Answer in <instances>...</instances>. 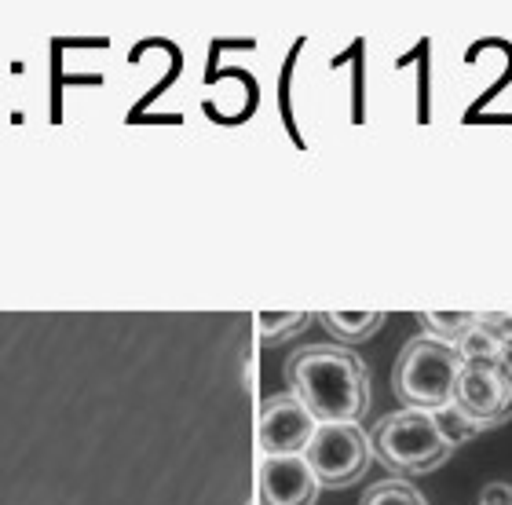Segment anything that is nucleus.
Returning a JSON list of instances; mask_svg holds the SVG:
<instances>
[{
  "instance_id": "nucleus-1",
  "label": "nucleus",
  "mask_w": 512,
  "mask_h": 505,
  "mask_svg": "<svg viewBox=\"0 0 512 505\" xmlns=\"http://www.w3.org/2000/svg\"><path fill=\"white\" fill-rule=\"evenodd\" d=\"M286 381L315 421H359L370 407V370L337 344L300 348L286 363Z\"/></svg>"
},
{
  "instance_id": "nucleus-2",
  "label": "nucleus",
  "mask_w": 512,
  "mask_h": 505,
  "mask_svg": "<svg viewBox=\"0 0 512 505\" xmlns=\"http://www.w3.org/2000/svg\"><path fill=\"white\" fill-rule=\"evenodd\" d=\"M370 451L395 476H421L447 462L454 454V443L439 429L436 410L403 407L377 421L370 432Z\"/></svg>"
},
{
  "instance_id": "nucleus-3",
  "label": "nucleus",
  "mask_w": 512,
  "mask_h": 505,
  "mask_svg": "<svg viewBox=\"0 0 512 505\" xmlns=\"http://www.w3.org/2000/svg\"><path fill=\"white\" fill-rule=\"evenodd\" d=\"M458 370H461V355L454 344L417 334L406 341V348L395 359V370H392L395 396L403 399L410 410H443L450 407Z\"/></svg>"
},
{
  "instance_id": "nucleus-4",
  "label": "nucleus",
  "mask_w": 512,
  "mask_h": 505,
  "mask_svg": "<svg viewBox=\"0 0 512 505\" xmlns=\"http://www.w3.org/2000/svg\"><path fill=\"white\" fill-rule=\"evenodd\" d=\"M450 403L480 429H498L512 418V363L509 359H461Z\"/></svg>"
},
{
  "instance_id": "nucleus-5",
  "label": "nucleus",
  "mask_w": 512,
  "mask_h": 505,
  "mask_svg": "<svg viewBox=\"0 0 512 505\" xmlns=\"http://www.w3.org/2000/svg\"><path fill=\"white\" fill-rule=\"evenodd\" d=\"M304 462L311 465L319 487H348L374 462L370 436L355 421H319Z\"/></svg>"
},
{
  "instance_id": "nucleus-6",
  "label": "nucleus",
  "mask_w": 512,
  "mask_h": 505,
  "mask_svg": "<svg viewBox=\"0 0 512 505\" xmlns=\"http://www.w3.org/2000/svg\"><path fill=\"white\" fill-rule=\"evenodd\" d=\"M319 429V421L311 418V410L300 403L293 392L271 396L260 407L256 421V443H260V458H286V454H304L311 436Z\"/></svg>"
},
{
  "instance_id": "nucleus-7",
  "label": "nucleus",
  "mask_w": 512,
  "mask_h": 505,
  "mask_svg": "<svg viewBox=\"0 0 512 505\" xmlns=\"http://www.w3.org/2000/svg\"><path fill=\"white\" fill-rule=\"evenodd\" d=\"M319 480L304 454L260 458V505H315Z\"/></svg>"
},
{
  "instance_id": "nucleus-8",
  "label": "nucleus",
  "mask_w": 512,
  "mask_h": 505,
  "mask_svg": "<svg viewBox=\"0 0 512 505\" xmlns=\"http://www.w3.org/2000/svg\"><path fill=\"white\" fill-rule=\"evenodd\" d=\"M319 319H322V326L344 344H359V341H366V337H374L384 323L381 312H322Z\"/></svg>"
},
{
  "instance_id": "nucleus-9",
  "label": "nucleus",
  "mask_w": 512,
  "mask_h": 505,
  "mask_svg": "<svg viewBox=\"0 0 512 505\" xmlns=\"http://www.w3.org/2000/svg\"><path fill=\"white\" fill-rule=\"evenodd\" d=\"M472 319H476V312H421L425 337H436L443 344H458V337L469 330Z\"/></svg>"
},
{
  "instance_id": "nucleus-10",
  "label": "nucleus",
  "mask_w": 512,
  "mask_h": 505,
  "mask_svg": "<svg viewBox=\"0 0 512 505\" xmlns=\"http://www.w3.org/2000/svg\"><path fill=\"white\" fill-rule=\"evenodd\" d=\"M359 505H428V502L406 480H381V484H374L366 491Z\"/></svg>"
},
{
  "instance_id": "nucleus-11",
  "label": "nucleus",
  "mask_w": 512,
  "mask_h": 505,
  "mask_svg": "<svg viewBox=\"0 0 512 505\" xmlns=\"http://www.w3.org/2000/svg\"><path fill=\"white\" fill-rule=\"evenodd\" d=\"M308 319H311L308 312H260L256 315V326H260V337H264V341H282V337H289L293 330H300Z\"/></svg>"
},
{
  "instance_id": "nucleus-12",
  "label": "nucleus",
  "mask_w": 512,
  "mask_h": 505,
  "mask_svg": "<svg viewBox=\"0 0 512 505\" xmlns=\"http://www.w3.org/2000/svg\"><path fill=\"white\" fill-rule=\"evenodd\" d=\"M436 421H439V429H443V436H447L454 447H458V443H465V440H472L476 432H483L480 425L465 418L454 403H450V407H443V410H436Z\"/></svg>"
},
{
  "instance_id": "nucleus-13",
  "label": "nucleus",
  "mask_w": 512,
  "mask_h": 505,
  "mask_svg": "<svg viewBox=\"0 0 512 505\" xmlns=\"http://www.w3.org/2000/svg\"><path fill=\"white\" fill-rule=\"evenodd\" d=\"M476 315H480V323L487 326V334L502 344L505 352H512V315H502V312H476Z\"/></svg>"
},
{
  "instance_id": "nucleus-14",
  "label": "nucleus",
  "mask_w": 512,
  "mask_h": 505,
  "mask_svg": "<svg viewBox=\"0 0 512 505\" xmlns=\"http://www.w3.org/2000/svg\"><path fill=\"white\" fill-rule=\"evenodd\" d=\"M480 505H512V487H505V484L487 487L483 498H480Z\"/></svg>"
}]
</instances>
